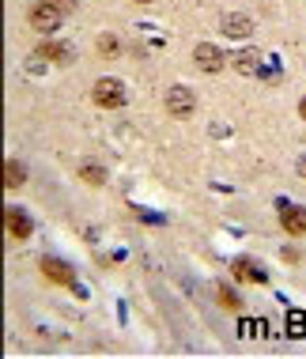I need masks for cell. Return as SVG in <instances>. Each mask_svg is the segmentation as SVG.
Listing matches in <instances>:
<instances>
[{
  "instance_id": "obj_5",
  "label": "cell",
  "mask_w": 306,
  "mask_h": 359,
  "mask_svg": "<svg viewBox=\"0 0 306 359\" xmlns=\"http://www.w3.org/2000/svg\"><path fill=\"white\" fill-rule=\"evenodd\" d=\"M4 227H8V235H15V238H31L34 223L23 208H4Z\"/></svg>"
},
{
  "instance_id": "obj_2",
  "label": "cell",
  "mask_w": 306,
  "mask_h": 359,
  "mask_svg": "<svg viewBox=\"0 0 306 359\" xmlns=\"http://www.w3.org/2000/svg\"><path fill=\"white\" fill-rule=\"evenodd\" d=\"M31 27H34V31H42V34L57 31V27H61V8H57L53 0L34 4V8H31Z\"/></svg>"
},
{
  "instance_id": "obj_11",
  "label": "cell",
  "mask_w": 306,
  "mask_h": 359,
  "mask_svg": "<svg viewBox=\"0 0 306 359\" xmlns=\"http://www.w3.org/2000/svg\"><path fill=\"white\" fill-rule=\"evenodd\" d=\"M231 61H235V69L242 72V76L261 72V53H257V50H238V53L231 57Z\"/></svg>"
},
{
  "instance_id": "obj_8",
  "label": "cell",
  "mask_w": 306,
  "mask_h": 359,
  "mask_svg": "<svg viewBox=\"0 0 306 359\" xmlns=\"http://www.w3.org/2000/svg\"><path fill=\"white\" fill-rule=\"evenodd\" d=\"M250 31H253L250 15H242V12H227V15H223V34H227V38H246Z\"/></svg>"
},
{
  "instance_id": "obj_18",
  "label": "cell",
  "mask_w": 306,
  "mask_h": 359,
  "mask_svg": "<svg viewBox=\"0 0 306 359\" xmlns=\"http://www.w3.org/2000/svg\"><path fill=\"white\" fill-rule=\"evenodd\" d=\"M137 4H151V0H137Z\"/></svg>"
},
{
  "instance_id": "obj_16",
  "label": "cell",
  "mask_w": 306,
  "mask_h": 359,
  "mask_svg": "<svg viewBox=\"0 0 306 359\" xmlns=\"http://www.w3.org/2000/svg\"><path fill=\"white\" fill-rule=\"evenodd\" d=\"M299 118H302V121H306V99H302V102H299Z\"/></svg>"
},
{
  "instance_id": "obj_9",
  "label": "cell",
  "mask_w": 306,
  "mask_h": 359,
  "mask_svg": "<svg viewBox=\"0 0 306 359\" xmlns=\"http://www.w3.org/2000/svg\"><path fill=\"white\" fill-rule=\"evenodd\" d=\"M284 231H288V235H295V238H302V235H306V208H299V205H288V208H284Z\"/></svg>"
},
{
  "instance_id": "obj_6",
  "label": "cell",
  "mask_w": 306,
  "mask_h": 359,
  "mask_svg": "<svg viewBox=\"0 0 306 359\" xmlns=\"http://www.w3.org/2000/svg\"><path fill=\"white\" fill-rule=\"evenodd\" d=\"M53 61V65H72L76 61V50L69 42H46V46H38V61Z\"/></svg>"
},
{
  "instance_id": "obj_13",
  "label": "cell",
  "mask_w": 306,
  "mask_h": 359,
  "mask_svg": "<svg viewBox=\"0 0 306 359\" xmlns=\"http://www.w3.org/2000/svg\"><path fill=\"white\" fill-rule=\"evenodd\" d=\"M80 178L88 182V186H102V182H106V170H102L99 163H83V167H80Z\"/></svg>"
},
{
  "instance_id": "obj_12",
  "label": "cell",
  "mask_w": 306,
  "mask_h": 359,
  "mask_svg": "<svg viewBox=\"0 0 306 359\" xmlns=\"http://www.w3.org/2000/svg\"><path fill=\"white\" fill-rule=\"evenodd\" d=\"M23 182H27V170H23V163L8 159V163H4V186H8V189H19Z\"/></svg>"
},
{
  "instance_id": "obj_14",
  "label": "cell",
  "mask_w": 306,
  "mask_h": 359,
  "mask_svg": "<svg viewBox=\"0 0 306 359\" xmlns=\"http://www.w3.org/2000/svg\"><path fill=\"white\" fill-rule=\"evenodd\" d=\"M288 337H306V314L302 310H291L288 314Z\"/></svg>"
},
{
  "instance_id": "obj_17",
  "label": "cell",
  "mask_w": 306,
  "mask_h": 359,
  "mask_svg": "<svg viewBox=\"0 0 306 359\" xmlns=\"http://www.w3.org/2000/svg\"><path fill=\"white\" fill-rule=\"evenodd\" d=\"M299 174H302V178H306V159H299Z\"/></svg>"
},
{
  "instance_id": "obj_10",
  "label": "cell",
  "mask_w": 306,
  "mask_h": 359,
  "mask_svg": "<svg viewBox=\"0 0 306 359\" xmlns=\"http://www.w3.org/2000/svg\"><path fill=\"white\" fill-rule=\"evenodd\" d=\"M235 276L238 280H250V284H265V280H269V276H265V269L257 265L253 257H238L235 261Z\"/></svg>"
},
{
  "instance_id": "obj_4",
  "label": "cell",
  "mask_w": 306,
  "mask_h": 359,
  "mask_svg": "<svg viewBox=\"0 0 306 359\" xmlns=\"http://www.w3.org/2000/svg\"><path fill=\"white\" fill-rule=\"evenodd\" d=\"M193 61H197L200 72H219L223 69V53H219V46H212V42H200L193 50Z\"/></svg>"
},
{
  "instance_id": "obj_15",
  "label": "cell",
  "mask_w": 306,
  "mask_h": 359,
  "mask_svg": "<svg viewBox=\"0 0 306 359\" xmlns=\"http://www.w3.org/2000/svg\"><path fill=\"white\" fill-rule=\"evenodd\" d=\"M216 295H219V303H223L227 310H238V306H242V303H238V295H235V291L227 287V284H219V287H216Z\"/></svg>"
},
{
  "instance_id": "obj_7",
  "label": "cell",
  "mask_w": 306,
  "mask_h": 359,
  "mask_svg": "<svg viewBox=\"0 0 306 359\" xmlns=\"http://www.w3.org/2000/svg\"><path fill=\"white\" fill-rule=\"evenodd\" d=\"M42 273L53 280V284H64V287H76V280H72V269L64 265V261H57V257H46L42 261Z\"/></svg>"
},
{
  "instance_id": "obj_1",
  "label": "cell",
  "mask_w": 306,
  "mask_h": 359,
  "mask_svg": "<svg viewBox=\"0 0 306 359\" xmlns=\"http://www.w3.org/2000/svg\"><path fill=\"white\" fill-rule=\"evenodd\" d=\"M91 99H95V106H106V110H118V106H125V83L121 80H95V87H91Z\"/></svg>"
},
{
  "instance_id": "obj_3",
  "label": "cell",
  "mask_w": 306,
  "mask_h": 359,
  "mask_svg": "<svg viewBox=\"0 0 306 359\" xmlns=\"http://www.w3.org/2000/svg\"><path fill=\"white\" fill-rule=\"evenodd\" d=\"M167 110L174 114V118H189V114L197 110V95L189 91V87H181V83H174L167 91Z\"/></svg>"
}]
</instances>
